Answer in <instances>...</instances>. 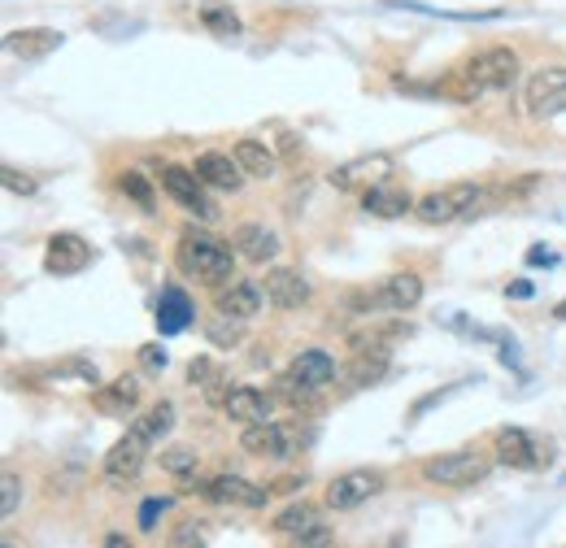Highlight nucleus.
<instances>
[{"label": "nucleus", "instance_id": "f257e3e1", "mask_svg": "<svg viewBox=\"0 0 566 548\" xmlns=\"http://www.w3.org/2000/svg\"><path fill=\"white\" fill-rule=\"evenodd\" d=\"M519 79V57L510 48H488L479 57H470L457 75V97H488V92H506Z\"/></svg>", "mask_w": 566, "mask_h": 548}, {"label": "nucleus", "instance_id": "f03ea898", "mask_svg": "<svg viewBox=\"0 0 566 548\" xmlns=\"http://www.w3.org/2000/svg\"><path fill=\"white\" fill-rule=\"evenodd\" d=\"M179 266H184V275H192L210 288H223V283H231L235 253L226 244H219L214 235H184L179 239Z\"/></svg>", "mask_w": 566, "mask_h": 548}, {"label": "nucleus", "instance_id": "7ed1b4c3", "mask_svg": "<svg viewBox=\"0 0 566 548\" xmlns=\"http://www.w3.org/2000/svg\"><path fill=\"white\" fill-rule=\"evenodd\" d=\"M310 439H314V432L301 423H270L266 418V423H248L240 444H244V452H257L270 461H292Z\"/></svg>", "mask_w": 566, "mask_h": 548}, {"label": "nucleus", "instance_id": "20e7f679", "mask_svg": "<svg viewBox=\"0 0 566 548\" xmlns=\"http://www.w3.org/2000/svg\"><path fill=\"white\" fill-rule=\"evenodd\" d=\"M484 201V188L479 183H453V188H441V192H428L414 214L428 222V226H445V222L470 219V210Z\"/></svg>", "mask_w": 566, "mask_h": 548}, {"label": "nucleus", "instance_id": "39448f33", "mask_svg": "<svg viewBox=\"0 0 566 548\" xmlns=\"http://www.w3.org/2000/svg\"><path fill=\"white\" fill-rule=\"evenodd\" d=\"M153 444H157V439L148 436V432L126 427V436L118 439L110 452H106V483H110V488H126V483H135V479H140V470H144V461H148V452H153Z\"/></svg>", "mask_w": 566, "mask_h": 548}, {"label": "nucleus", "instance_id": "423d86ee", "mask_svg": "<svg viewBox=\"0 0 566 548\" xmlns=\"http://www.w3.org/2000/svg\"><path fill=\"white\" fill-rule=\"evenodd\" d=\"M162 188L188 210V214H197L201 222H219L223 219V210L210 201V183L197 175V170H184V166H162Z\"/></svg>", "mask_w": 566, "mask_h": 548}, {"label": "nucleus", "instance_id": "0eeeda50", "mask_svg": "<svg viewBox=\"0 0 566 548\" xmlns=\"http://www.w3.org/2000/svg\"><path fill=\"white\" fill-rule=\"evenodd\" d=\"M488 470H492V461H484V457L470 452V448H462V452H441V457L423 461V474H428L432 483H441V488H475L479 479H488Z\"/></svg>", "mask_w": 566, "mask_h": 548}, {"label": "nucleus", "instance_id": "6e6552de", "mask_svg": "<svg viewBox=\"0 0 566 548\" xmlns=\"http://www.w3.org/2000/svg\"><path fill=\"white\" fill-rule=\"evenodd\" d=\"M201 496L210 505H223V510H266L270 488H257L240 474H214L210 483H201Z\"/></svg>", "mask_w": 566, "mask_h": 548}, {"label": "nucleus", "instance_id": "1a4fd4ad", "mask_svg": "<svg viewBox=\"0 0 566 548\" xmlns=\"http://www.w3.org/2000/svg\"><path fill=\"white\" fill-rule=\"evenodd\" d=\"M379 492H384V474H379V470H344V474H336V479L328 483V510L348 514V510L366 505V501L379 496Z\"/></svg>", "mask_w": 566, "mask_h": 548}, {"label": "nucleus", "instance_id": "9d476101", "mask_svg": "<svg viewBox=\"0 0 566 548\" xmlns=\"http://www.w3.org/2000/svg\"><path fill=\"white\" fill-rule=\"evenodd\" d=\"M275 532L284 540H292V545H332V532L323 527V514L314 505H306V501L279 510L275 514Z\"/></svg>", "mask_w": 566, "mask_h": 548}, {"label": "nucleus", "instance_id": "9b49d317", "mask_svg": "<svg viewBox=\"0 0 566 548\" xmlns=\"http://www.w3.org/2000/svg\"><path fill=\"white\" fill-rule=\"evenodd\" d=\"M528 97V113L532 118H554V113L566 110V66H545L528 79L523 88Z\"/></svg>", "mask_w": 566, "mask_h": 548}, {"label": "nucleus", "instance_id": "f8f14e48", "mask_svg": "<svg viewBox=\"0 0 566 548\" xmlns=\"http://www.w3.org/2000/svg\"><path fill=\"white\" fill-rule=\"evenodd\" d=\"M88 266H92V244H88L84 235L57 231V235L48 239V253H44V270H48V275L66 279V275H79V270H88Z\"/></svg>", "mask_w": 566, "mask_h": 548}, {"label": "nucleus", "instance_id": "ddd939ff", "mask_svg": "<svg viewBox=\"0 0 566 548\" xmlns=\"http://www.w3.org/2000/svg\"><path fill=\"white\" fill-rule=\"evenodd\" d=\"M388 175H392V157L388 153H366L357 161H344L332 175V183L340 192H370L375 183H388Z\"/></svg>", "mask_w": 566, "mask_h": 548}, {"label": "nucleus", "instance_id": "4468645a", "mask_svg": "<svg viewBox=\"0 0 566 548\" xmlns=\"http://www.w3.org/2000/svg\"><path fill=\"white\" fill-rule=\"evenodd\" d=\"M262 292H266V301L275 305V310H301V305H310V279L301 275V270H270L266 275V283H262Z\"/></svg>", "mask_w": 566, "mask_h": 548}, {"label": "nucleus", "instance_id": "2eb2a0df", "mask_svg": "<svg viewBox=\"0 0 566 548\" xmlns=\"http://www.w3.org/2000/svg\"><path fill=\"white\" fill-rule=\"evenodd\" d=\"M336 357L328 353V348H306L297 361H292V370H288V379L297 383V388H310V392H319V388H328L332 379H336Z\"/></svg>", "mask_w": 566, "mask_h": 548}, {"label": "nucleus", "instance_id": "dca6fc26", "mask_svg": "<svg viewBox=\"0 0 566 548\" xmlns=\"http://www.w3.org/2000/svg\"><path fill=\"white\" fill-rule=\"evenodd\" d=\"M384 374H388V348H362V353L340 370V383H344L348 392H362V388H375Z\"/></svg>", "mask_w": 566, "mask_h": 548}, {"label": "nucleus", "instance_id": "f3484780", "mask_svg": "<svg viewBox=\"0 0 566 548\" xmlns=\"http://www.w3.org/2000/svg\"><path fill=\"white\" fill-rule=\"evenodd\" d=\"M262 283H248V279H231L219 288V297H214V305H219V314H231V318H253L257 310H262Z\"/></svg>", "mask_w": 566, "mask_h": 548}, {"label": "nucleus", "instance_id": "a211bd4d", "mask_svg": "<svg viewBox=\"0 0 566 548\" xmlns=\"http://www.w3.org/2000/svg\"><path fill=\"white\" fill-rule=\"evenodd\" d=\"M62 44H66L62 31H48V26H26V31H9V35H4V48H9L13 57H22V61L48 57V53H57Z\"/></svg>", "mask_w": 566, "mask_h": 548}, {"label": "nucleus", "instance_id": "6ab92c4d", "mask_svg": "<svg viewBox=\"0 0 566 548\" xmlns=\"http://www.w3.org/2000/svg\"><path fill=\"white\" fill-rule=\"evenodd\" d=\"M270 396L262 392V388H231L223 401L226 418L231 423H240V427H248V423H266L270 418Z\"/></svg>", "mask_w": 566, "mask_h": 548}, {"label": "nucleus", "instance_id": "aec40b11", "mask_svg": "<svg viewBox=\"0 0 566 548\" xmlns=\"http://www.w3.org/2000/svg\"><path fill=\"white\" fill-rule=\"evenodd\" d=\"M197 175L214 188V192H240L244 188V166L226 153H201L197 157Z\"/></svg>", "mask_w": 566, "mask_h": 548}, {"label": "nucleus", "instance_id": "412c9836", "mask_svg": "<svg viewBox=\"0 0 566 548\" xmlns=\"http://www.w3.org/2000/svg\"><path fill=\"white\" fill-rule=\"evenodd\" d=\"M235 253L244 257V261H253V266H262V261H270L275 253H279V235L275 231H266L262 222H244V226H235Z\"/></svg>", "mask_w": 566, "mask_h": 548}, {"label": "nucleus", "instance_id": "4be33fe9", "mask_svg": "<svg viewBox=\"0 0 566 548\" xmlns=\"http://www.w3.org/2000/svg\"><path fill=\"white\" fill-rule=\"evenodd\" d=\"M140 401H144V392H140V379H131V374H122V379H113L110 388L92 392V405L101 414H110V418H126Z\"/></svg>", "mask_w": 566, "mask_h": 548}, {"label": "nucleus", "instance_id": "5701e85b", "mask_svg": "<svg viewBox=\"0 0 566 548\" xmlns=\"http://www.w3.org/2000/svg\"><path fill=\"white\" fill-rule=\"evenodd\" d=\"M497 457L506 461V466H514V470H541L545 461H541V448L532 444V436L523 432V427H506L501 436H497Z\"/></svg>", "mask_w": 566, "mask_h": 548}, {"label": "nucleus", "instance_id": "b1692460", "mask_svg": "<svg viewBox=\"0 0 566 548\" xmlns=\"http://www.w3.org/2000/svg\"><path fill=\"white\" fill-rule=\"evenodd\" d=\"M197 318V305L184 288H162V301H157V331L162 335H179Z\"/></svg>", "mask_w": 566, "mask_h": 548}, {"label": "nucleus", "instance_id": "393cba45", "mask_svg": "<svg viewBox=\"0 0 566 548\" xmlns=\"http://www.w3.org/2000/svg\"><path fill=\"white\" fill-rule=\"evenodd\" d=\"M362 205L375 219H406L414 210V197L406 188H397V183H375L370 192H362Z\"/></svg>", "mask_w": 566, "mask_h": 548}, {"label": "nucleus", "instance_id": "a878e982", "mask_svg": "<svg viewBox=\"0 0 566 548\" xmlns=\"http://www.w3.org/2000/svg\"><path fill=\"white\" fill-rule=\"evenodd\" d=\"M379 297H384V310H414L423 301V279L414 270H401V275H388L379 283Z\"/></svg>", "mask_w": 566, "mask_h": 548}, {"label": "nucleus", "instance_id": "bb28decb", "mask_svg": "<svg viewBox=\"0 0 566 548\" xmlns=\"http://www.w3.org/2000/svg\"><path fill=\"white\" fill-rule=\"evenodd\" d=\"M231 157H235V161L244 166V175H253V179H266V175H275V153H270L262 139H235Z\"/></svg>", "mask_w": 566, "mask_h": 548}, {"label": "nucleus", "instance_id": "cd10ccee", "mask_svg": "<svg viewBox=\"0 0 566 548\" xmlns=\"http://www.w3.org/2000/svg\"><path fill=\"white\" fill-rule=\"evenodd\" d=\"M162 470L175 474V479H184V483H192L197 470H201V457H197L192 448H166V452H162Z\"/></svg>", "mask_w": 566, "mask_h": 548}, {"label": "nucleus", "instance_id": "c85d7f7f", "mask_svg": "<svg viewBox=\"0 0 566 548\" xmlns=\"http://www.w3.org/2000/svg\"><path fill=\"white\" fill-rule=\"evenodd\" d=\"M201 22L219 35V40H231V35H240V18L226 9V4H206L201 9Z\"/></svg>", "mask_w": 566, "mask_h": 548}, {"label": "nucleus", "instance_id": "c756f323", "mask_svg": "<svg viewBox=\"0 0 566 548\" xmlns=\"http://www.w3.org/2000/svg\"><path fill=\"white\" fill-rule=\"evenodd\" d=\"M118 192H122V197H131L140 210H153V183H148L144 175H135V170L118 175Z\"/></svg>", "mask_w": 566, "mask_h": 548}, {"label": "nucleus", "instance_id": "7c9ffc66", "mask_svg": "<svg viewBox=\"0 0 566 548\" xmlns=\"http://www.w3.org/2000/svg\"><path fill=\"white\" fill-rule=\"evenodd\" d=\"M206 335H210L219 348H235V344L244 339V327H240V318H231V314H219L214 323H206Z\"/></svg>", "mask_w": 566, "mask_h": 548}, {"label": "nucleus", "instance_id": "2f4dec72", "mask_svg": "<svg viewBox=\"0 0 566 548\" xmlns=\"http://www.w3.org/2000/svg\"><path fill=\"white\" fill-rule=\"evenodd\" d=\"M166 510H170V496H148V501L140 505V532H153Z\"/></svg>", "mask_w": 566, "mask_h": 548}, {"label": "nucleus", "instance_id": "473e14b6", "mask_svg": "<svg viewBox=\"0 0 566 548\" xmlns=\"http://www.w3.org/2000/svg\"><path fill=\"white\" fill-rule=\"evenodd\" d=\"M0 488H4L0 514H4V518H13V510H18V496H22V488H18V474H13V470H4V474H0Z\"/></svg>", "mask_w": 566, "mask_h": 548}, {"label": "nucleus", "instance_id": "72a5a7b5", "mask_svg": "<svg viewBox=\"0 0 566 548\" xmlns=\"http://www.w3.org/2000/svg\"><path fill=\"white\" fill-rule=\"evenodd\" d=\"M210 536H206V527L201 523H184L175 536H170V545H179V548H188V545H206Z\"/></svg>", "mask_w": 566, "mask_h": 548}, {"label": "nucleus", "instance_id": "f704fd0d", "mask_svg": "<svg viewBox=\"0 0 566 548\" xmlns=\"http://www.w3.org/2000/svg\"><path fill=\"white\" fill-rule=\"evenodd\" d=\"M140 361H144V370H153V374H157V370H166V361H170V357H166V348H162V344H144V348H140Z\"/></svg>", "mask_w": 566, "mask_h": 548}, {"label": "nucleus", "instance_id": "c9c22d12", "mask_svg": "<svg viewBox=\"0 0 566 548\" xmlns=\"http://www.w3.org/2000/svg\"><path fill=\"white\" fill-rule=\"evenodd\" d=\"M4 188H9V192H18V197H35V183H31L26 175H18L13 166H4Z\"/></svg>", "mask_w": 566, "mask_h": 548}, {"label": "nucleus", "instance_id": "e433bc0d", "mask_svg": "<svg viewBox=\"0 0 566 548\" xmlns=\"http://www.w3.org/2000/svg\"><path fill=\"white\" fill-rule=\"evenodd\" d=\"M558 257H554V248H545V244H536L532 253H528V266H554Z\"/></svg>", "mask_w": 566, "mask_h": 548}, {"label": "nucleus", "instance_id": "4c0bfd02", "mask_svg": "<svg viewBox=\"0 0 566 548\" xmlns=\"http://www.w3.org/2000/svg\"><path fill=\"white\" fill-rule=\"evenodd\" d=\"M506 292H510L514 301H528V297H532V283H528V279H514V283H510Z\"/></svg>", "mask_w": 566, "mask_h": 548}, {"label": "nucleus", "instance_id": "58836bf2", "mask_svg": "<svg viewBox=\"0 0 566 548\" xmlns=\"http://www.w3.org/2000/svg\"><path fill=\"white\" fill-rule=\"evenodd\" d=\"M554 318H566V301L558 305V310H554Z\"/></svg>", "mask_w": 566, "mask_h": 548}]
</instances>
